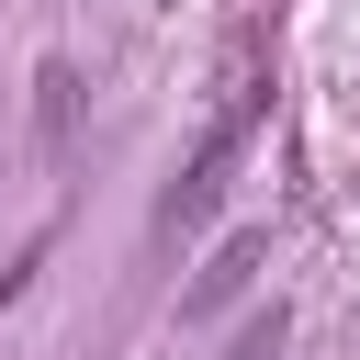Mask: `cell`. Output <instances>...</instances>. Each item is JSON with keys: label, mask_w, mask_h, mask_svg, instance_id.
<instances>
[{"label": "cell", "mask_w": 360, "mask_h": 360, "mask_svg": "<svg viewBox=\"0 0 360 360\" xmlns=\"http://www.w3.org/2000/svg\"><path fill=\"white\" fill-rule=\"evenodd\" d=\"M259 101H270V68H259V45L225 68V101H214V124L191 135V158H180V180H169V202H158V236H191V225H214V202H225V169H236V146L259 135Z\"/></svg>", "instance_id": "1"}, {"label": "cell", "mask_w": 360, "mask_h": 360, "mask_svg": "<svg viewBox=\"0 0 360 360\" xmlns=\"http://www.w3.org/2000/svg\"><path fill=\"white\" fill-rule=\"evenodd\" d=\"M248 270H259V236H225V259H214V270L191 281V304H225V292H236Z\"/></svg>", "instance_id": "2"}, {"label": "cell", "mask_w": 360, "mask_h": 360, "mask_svg": "<svg viewBox=\"0 0 360 360\" xmlns=\"http://www.w3.org/2000/svg\"><path fill=\"white\" fill-rule=\"evenodd\" d=\"M236 360H281V304H270V315H248V326H236Z\"/></svg>", "instance_id": "3"}, {"label": "cell", "mask_w": 360, "mask_h": 360, "mask_svg": "<svg viewBox=\"0 0 360 360\" xmlns=\"http://www.w3.org/2000/svg\"><path fill=\"white\" fill-rule=\"evenodd\" d=\"M34 270H45V236H34V248H22L11 270H0V304H22V281H34Z\"/></svg>", "instance_id": "4"}]
</instances>
